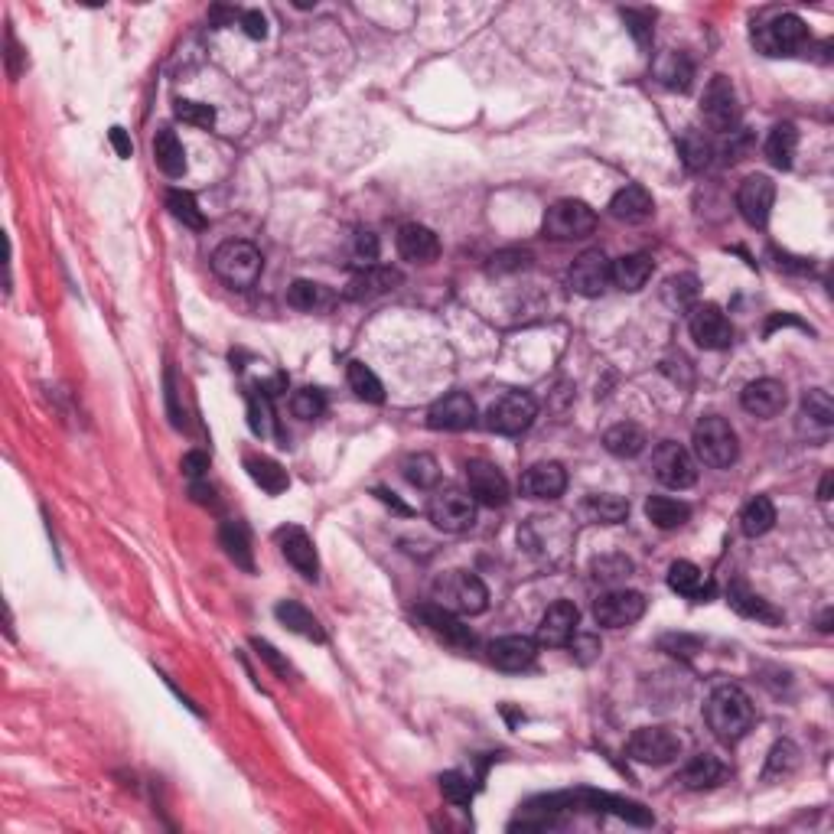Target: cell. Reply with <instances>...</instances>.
<instances>
[{"mask_svg": "<svg viewBox=\"0 0 834 834\" xmlns=\"http://www.w3.org/2000/svg\"><path fill=\"white\" fill-rule=\"evenodd\" d=\"M704 720L714 730V737L720 743H737L750 734L756 711L750 694L737 685H720L711 691V698L704 704Z\"/></svg>", "mask_w": 834, "mask_h": 834, "instance_id": "6da1fadb", "label": "cell"}, {"mask_svg": "<svg viewBox=\"0 0 834 834\" xmlns=\"http://www.w3.org/2000/svg\"><path fill=\"white\" fill-rule=\"evenodd\" d=\"M694 453H698V460L704 466H714V470H727V466H734L740 457V444H737V431L730 427L724 417H701L698 424H694Z\"/></svg>", "mask_w": 834, "mask_h": 834, "instance_id": "7a4b0ae2", "label": "cell"}, {"mask_svg": "<svg viewBox=\"0 0 834 834\" xmlns=\"http://www.w3.org/2000/svg\"><path fill=\"white\" fill-rule=\"evenodd\" d=\"M434 603L453 613L476 616L489 606V590L473 571H447L434 580Z\"/></svg>", "mask_w": 834, "mask_h": 834, "instance_id": "3957f363", "label": "cell"}, {"mask_svg": "<svg viewBox=\"0 0 834 834\" xmlns=\"http://www.w3.org/2000/svg\"><path fill=\"white\" fill-rule=\"evenodd\" d=\"M261 268H264L261 251L251 242H238V238L235 242H222L216 248V255H212V271L235 290H245L255 284L261 277Z\"/></svg>", "mask_w": 834, "mask_h": 834, "instance_id": "277c9868", "label": "cell"}, {"mask_svg": "<svg viewBox=\"0 0 834 834\" xmlns=\"http://www.w3.org/2000/svg\"><path fill=\"white\" fill-rule=\"evenodd\" d=\"M535 414H538V401L528 395V391H505L502 398H496L489 404L486 424H489L492 434L515 437V434H525L528 427H532Z\"/></svg>", "mask_w": 834, "mask_h": 834, "instance_id": "5b68a950", "label": "cell"}, {"mask_svg": "<svg viewBox=\"0 0 834 834\" xmlns=\"http://www.w3.org/2000/svg\"><path fill=\"white\" fill-rule=\"evenodd\" d=\"M545 235L554 242H574L597 229V212L580 199H561L545 212Z\"/></svg>", "mask_w": 834, "mask_h": 834, "instance_id": "8992f818", "label": "cell"}, {"mask_svg": "<svg viewBox=\"0 0 834 834\" xmlns=\"http://www.w3.org/2000/svg\"><path fill=\"white\" fill-rule=\"evenodd\" d=\"M701 115L707 121V128L717 134H734L740 121V105H737V88L727 75H714L704 88L701 98Z\"/></svg>", "mask_w": 834, "mask_h": 834, "instance_id": "52a82bcc", "label": "cell"}, {"mask_svg": "<svg viewBox=\"0 0 834 834\" xmlns=\"http://www.w3.org/2000/svg\"><path fill=\"white\" fill-rule=\"evenodd\" d=\"M805 40H808V27L795 14H779L769 23H763V27H756L753 33V46L763 56H792L795 49L805 46Z\"/></svg>", "mask_w": 834, "mask_h": 834, "instance_id": "ba28073f", "label": "cell"}, {"mask_svg": "<svg viewBox=\"0 0 834 834\" xmlns=\"http://www.w3.org/2000/svg\"><path fill=\"white\" fill-rule=\"evenodd\" d=\"M427 518L447 535L470 532L476 522V499L466 496L460 489H444L431 499V505H427Z\"/></svg>", "mask_w": 834, "mask_h": 834, "instance_id": "9c48e42d", "label": "cell"}, {"mask_svg": "<svg viewBox=\"0 0 834 834\" xmlns=\"http://www.w3.org/2000/svg\"><path fill=\"white\" fill-rule=\"evenodd\" d=\"M629 760L646 766H665L681 756V737L668 727H639L626 743Z\"/></svg>", "mask_w": 834, "mask_h": 834, "instance_id": "30bf717a", "label": "cell"}, {"mask_svg": "<svg viewBox=\"0 0 834 834\" xmlns=\"http://www.w3.org/2000/svg\"><path fill=\"white\" fill-rule=\"evenodd\" d=\"M652 473L668 489H691L698 483V466H694L691 453L681 444H675V440H665V444L655 447Z\"/></svg>", "mask_w": 834, "mask_h": 834, "instance_id": "8fae6325", "label": "cell"}, {"mask_svg": "<svg viewBox=\"0 0 834 834\" xmlns=\"http://www.w3.org/2000/svg\"><path fill=\"white\" fill-rule=\"evenodd\" d=\"M646 613V597L639 590H610L593 603V619L603 629H626Z\"/></svg>", "mask_w": 834, "mask_h": 834, "instance_id": "7c38bea8", "label": "cell"}, {"mask_svg": "<svg viewBox=\"0 0 834 834\" xmlns=\"http://www.w3.org/2000/svg\"><path fill=\"white\" fill-rule=\"evenodd\" d=\"M688 330L691 339L698 343L701 349H727L734 343V326L724 317V310L717 307V303H698V307L688 310Z\"/></svg>", "mask_w": 834, "mask_h": 834, "instance_id": "4fadbf2b", "label": "cell"}, {"mask_svg": "<svg viewBox=\"0 0 834 834\" xmlns=\"http://www.w3.org/2000/svg\"><path fill=\"white\" fill-rule=\"evenodd\" d=\"M773 202H776V183L763 173L747 176L737 189V209H740V216L747 219V225H753V229H766L769 212H773Z\"/></svg>", "mask_w": 834, "mask_h": 834, "instance_id": "5bb4252c", "label": "cell"}, {"mask_svg": "<svg viewBox=\"0 0 834 834\" xmlns=\"http://www.w3.org/2000/svg\"><path fill=\"white\" fill-rule=\"evenodd\" d=\"M610 258L603 255L600 248H590L584 255H577V261L567 271V284H571L574 294L580 297H600L606 287H610Z\"/></svg>", "mask_w": 834, "mask_h": 834, "instance_id": "9a60e30c", "label": "cell"}, {"mask_svg": "<svg viewBox=\"0 0 834 834\" xmlns=\"http://www.w3.org/2000/svg\"><path fill=\"white\" fill-rule=\"evenodd\" d=\"M466 483H470L473 499L489 505V509H496V505L509 502V479H505V473L499 470L496 463L470 460V463H466Z\"/></svg>", "mask_w": 834, "mask_h": 834, "instance_id": "2e32d148", "label": "cell"}, {"mask_svg": "<svg viewBox=\"0 0 834 834\" xmlns=\"http://www.w3.org/2000/svg\"><path fill=\"white\" fill-rule=\"evenodd\" d=\"M476 424V404L466 391H450L447 398H440L427 411V427L434 431H466Z\"/></svg>", "mask_w": 834, "mask_h": 834, "instance_id": "e0dca14e", "label": "cell"}, {"mask_svg": "<svg viewBox=\"0 0 834 834\" xmlns=\"http://www.w3.org/2000/svg\"><path fill=\"white\" fill-rule=\"evenodd\" d=\"M577 626H580L577 606L571 600H558V603L548 606L545 616H541L538 642H541V646H548V649H561V646H567V642L574 639Z\"/></svg>", "mask_w": 834, "mask_h": 834, "instance_id": "ac0fdd59", "label": "cell"}, {"mask_svg": "<svg viewBox=\"0 0 834 834\" xmlns=\"http://www.w3.org/2000/svg\"><path fill=\"white\" fill-rule=\"evenodd\" d=\"M417 616L424 619V626L431 629L434 636H440L447 642V646H457V649H470L476 636L470 633V626H463L460 623V616L447 610V606H440V603H424V606H417Z\"/></svg>", "mask_w": 834, "mask_h": 834, "instance_id": "d6986e66", "label": "cell"}, {"mask_svg": "<svg viewBox=\"0 0 834 834\" xmlns=\"http://www.w3.org/2000/svg\"><path fill=\"white\" fill-rule=\"evenodd\" d=\"M786 401H789L786 385L776 382V378H756V382H750L740 395L743 411L753 414V417H763V421L776 417L782 408H786Z\"/></svg>", "mask_w": 834, "mask_h": 834, "instance_id": "ffe728a7", "label": "cell"}, {"mask_svg": "<svg viewBox=\"0 0 834 834\" xmlns=\"http://www.w3.org/2000/svg\"><path fill=\"white\" fill-rule=\"evenodd\" d=\"M277 545H281V554L297 567V571L307 577V580H317L320 574V558H317V548H313L310 535L303 532L297 525H287L277 532Z\"/></svg>", "mask_w": 834, "mask_h": 834, "instance_id": "44dd1931", "label": "cell"}, {"mask_svg": "<svg viewBox=\"0 0 834 834\" xmlns=\"http://www.w3.org/2000/svg\"><path fill=\"white\" fill-rule=\"evenodd\" d=\"M668 587H672L678 597L694 600V603H707L717 590L714 580L691 561H675L672 567H668Z\"/></svg>", "mask_w": 834, "mask_h": 834, "instance_id": "7402d4cb", "label": "cell"}, {"mask_svg": "<svg viewBox=\"0 0 834 834\" xmlns=\"http://www.w3.org/2000/svg\"><path fill=\"white\" fill-rule=\"evenodd\" d=\"M538 642L528 636H502L496 642H489V662L502 668V672H522L535 662Z\"/></svg>", "mask_w": 834, "mask_h": 834, "instance_id": "603a6c76", "label": "cell"}, {"mask_svg": "<svg viewBox=\"0 0 834 834\" xmlns=\"http://www.w3.org/2000/svg\"><path fill=\"white\" fill-rule=\"evenodd\" d=\"M727 603L734 606L743 619H753V623H766V626L782 623V613L776 610V606L769 600H763L756 590H750L743 580H734V584L727 587Z\"/></svg>", "mask_w": 834, "mask_h": 834, "instance_id": "cb8c5ba5", "label": "cell"}, {"mask_svg": "<svg viewBox=\"0 0 834 834\" xmlns=\"http://www.w3.org/2000/svg\"><path fill=\"white\" fill-rule=\"evenodd\" d=\"M655 212V202H652V193L646 186H639V183H629L623 186L619 193L610 199V216L619 219V222H626V225H639V222H646L649 216Z\"/></svg>", "mask_w": 834, "mask_h": 834, "instance_id": "d4e9b609", "label": "cell"}, {"mask_svg": "<svg viewBox=\"0 0 834 834\" xmlns=\"http://www.w3.org/2000/svg\"><path fill=\"white\" fill-rule=\"evenodd\" d=\"M398 284H401V274L395 268H378V264H372V268H362L356 277H352L343 290V297L346 300H375V297L388 294V290H395Z\"/></svg>", "mask_w": 834, "mask_h": 834, "instance_id": "484cf974", "label": "cell"}, {"mask_svg": "<svg viewBox=\"0 0 834 834\" xmlns=\"http://www.w3.org/2000/svg\"><path fill=\"white\" fill-rule=\"evenodd\" d=\"M567 489V473L561 463H535L532 470H525L522 476V492L528 499H558Z\"/></svg>", "mask_w": 834, "mask_h": 834, "instance_id": "4316f807", "label": "cell"}, {"mask_svg": "<svg viewBox=\"0 0 834 834\" xmlns=\"http://www.w3.org/2000/svg\"><path fill=\"white\" fill-rule=\"evenodd\" d=\"M398 251H401V258L404 261H417V264H427V261H434L440 255V242H437V235L427 229V225H417V222H408V225H401L398 229Z\"/></svg>", "mask_w": 834, "mask_h": 834, "instance_id": "83f0119b", "label": "cell"}, {"mask_svg": "<svg viewBox=\"0 0 834 834\" xmlns=\"http://www.w3.org/2000/svg\"><path fill=\"white\" fill-rule=\"evenodd\" d=\"M652 271H655V261L649 255H642V251H636V255H623V258H616L610 264V281L619 290H629V294H636V290H642V287L649 284Z\"/></svg>", "mask_w": 834, "mask_h": 834, "instance_id": "f1b7e54d", "label": "cell"}, {"mask_svg": "<svg viewBox=\"0 0 834 834\" xmlns=\"http://www.w3.org/2000/svg\"><path fill=\"white\" fill-rule=\"evenodd\" d=\"M646 431H642L639 424H633V421H623V424H613L610 431L603 434V447H606V453H613V457H619V460H633V457H639L642 450H646Z\"/></svg>", "mask_w": 834, "mask_h": 834, "instance_id": "f546056e", "label": "cell"}, {"mask_svg": "<svg viewBox=\"0 0 834 834\" xmlns=\"http://www.w3.org/2000/svg\"><path fill=\"white\" fill-rule=\"evenodd\" d=\"M720 776H724V766H720L717 756L698 753V756H691L685 766H681L678 782L685 789H691V792H701V789H711L714 782H720Z\"/></svg>", "mask_w": 834, "mask_h": 834, "instance_id": "4dcf8cb0", "label": "cell"}, {"mask_svg": "<svg viewBox=\"0 0 834 834\" xmlns=\"http://www.w3.org/2000/svg\"><path fill=\"white\" fill-rule=\"evenodd\" d=\"M274 616L281 619V623L290 629V633H297L303 639H310V642H323L326 633H323V626L317 623V616H313L307 606H300L297 600H284V603H277V610Z\"/></svg>", "mask_w": 834, "mask_h": 834, "instance_id": "1f68e13d", "label": "cell"}, {"mask_svg": "<svg viewBox=\"0 0 834 834\" xmlns=\"http://www.w3.org/2000/svg\"><path fill=\"white\" fill-rule=\"evenodd\" d=\"M154 160H157V167L170 176V180H180V176L186 173V150L180 144V137H176V131H170V128L157 131Z\"/></svg>", "mask_w": 834, "mask_h": 834, "instance_id": "d6a6232c", "label": "cell"}, {"mask_svg": "<svg viewBox=\"0 0 834 834\" xmlns=\"http://www.w3.org/2000/svg\"><path fill=\"white\" fill-rule=\"evenodd\" d=\"M219 538H222V548L225 554L242 567V571H255V558H251V538H248V528L245 522H235V518H229V522H222L219 528Z\"/></svg>", "mask_w": 834, "mask_h": 834, "instance_id": "836d02e7", "label": "cell"}, {"mask_svg": "<svg viewBox=\"0 0 834 834\" xmlns=\"http://www.w3.org/2000/svg\"><path fill=\"white\" fill-rule=\"evenodd\" d=\"M646 518L662 532H672V528H681L691 518V505L668 496H652L646 502Z\"/></svg>", "mask_w": 834, "mask_h": 834, "instance_id": "e575fe53", "label": "cell"}, {"mask_svg": "<svg viewBox=\"0 0 834 834\" xmlns=\"http://www.w3.org/2000/svg\"><path fill=\"white\" fill-rule=\"evenodd\" d=\"M773 525H776V505H773V499H769V496H756V499H750L747 505H743L740 528H743V535H747V538H760Z\"/></svg>", "mask_w": 834, "mask_h": 834, "instance_id": "d590c367", "label": "cell"}, {"mask_svg": "<svg viewBox=\"0 0 834 834\" xmlns=\"http://www.w3.org/2000/svg\"><path fill=\"white\" fill-rule=\"evenodd\" d=\"M795 147H799V131H795L792 124H776V128L769 131V137H766V157H769V163H773L776 170H789L792 167Z\"/></svg>", "mask_w": 834, "mask_h": 834, "instance_id": "8d00e7d4", "label": "cell"}, {"mask_svg": "<svg viewBox=\"0 0 834 834\" xmlns=\"http://www.w3.org/2000/svg\"><path fill=\"white\" fill-rule=\"evenodd\" d=\"M245 470H248V476L255 479V483H258L264 492H271V496H281V492L290 486L284 466L274 463V460H268V457H248V460H245Z\"/></svg>", "mask_w": 834, "mask_h": 834, "instance_id": "74e56055", "label": "cell"}, {"mask_svg": "<svg viewBox=\"0 0 834 834\" xmlns=\"http://www.w3.org/2000/svg\"><path fill=\"white\" fill-rule=\"evenodd\" d=\"M584 512L600 525H616L629 515V502L623 496H613V492H600V496H587Z\"/></svg>", "mask_w": 834, "mask_h": 834, "instance_id": "f35d334b", "label": "cell"}, {"mask_svg": "<svg viewBox=\"0 0 834 834\" xmlns=\"http://www.w3.org/2000/svg\"><path fill=\"white\" fill-rule=\"evenodd\" d=\"M167 209H170V216L176 222L186 225V229H196V232L206 229V216H202L196 196L186 193V189H170V193H167Z\"/></svg>", "mask_w": 834, "mask_h": 834, "instance_id": "ab89813d", "label": "cell"}, {"mask_svg": "<svg viewBox=\"0 0 834 834\" xmlns=\"http://www.w3.org/2000/svg\"><path fill=\"white\" fill-rule=\"evenodd\" d=\"M401 473L417 489H434L440 479V463L431 457V453H411V457H404Z\"/></svg>", "mask_w": 834, "mask_h": 834, "instance_id": "60d3db41", "label": "cell"}, {"mask_svg": "<svg viewBox=\"0 0 834 834\" xmlns=\"http://www.w3.org/2000/svg\"><path fill=\"white\" fill-rule=\"evenodd\" d=\"M248 427L255 437H271L277 434V417L271 408V395L264 391H248Z\"/></svg>", "mask_w": 834, "mask_h": 834, "instance_id": "b9f144b4", "label": "cell"}, {"mask_svg": "<svg viewBox=\"0 0 834 834\" xmlns=\"http://www.w3.org/2000/svg\"><path fill=\"white\" fill-rule=\"evenodd\" d=\"M662 297H665L668 307H675V310H691V307H698V277H694V274H675V277H668Z\"/></svg>", "mask_w": 834, "mask_h": 834, "instance_id": "7bdbcfd3", "label": "cell"}, {"mask_svg": "<svg viewBox=\"0 0 834 834\" xmlns=\"http://www.w3.org/2000/svg\"><path fill=\"white\" fill-rule=\"evenodd\" d=\"M346 378H349V388L356 391L362 401H372V404H382L385 401V388H382V382H378V375L369 369V365L349 362Z\"/></svg>", "mask_w": 834, "mask_h": 834, "instance_id": "ee69618b", "label": "cell"}, {"mask_svg": "<svg viewBox=\"0 0 834 834\" xmlns=\"http://www.w3.org/2000/svg\"><path fill=\"white\" fill-rule=\"evenodd\" d=\"M662 82L668 88H678V92H688V85L694 79V66H691V59L685 53H672L665 59V66H662Z\"/></svg>", "mask_w": 834, "mask_h": 834, "instance_id": "f6af8a7d", "label": "cell"}, {"mask_svg": "<svg viewBox=\"0 0 834 834\" xmlns=\"http://www.w3.org/2000/svg\"><path fill=\"white\" fill-rule=\"evenodd\" d=\"M802 414L808 417V421H815L821 427H831L834 424V401L828 391H821V388H812L808 395L802 398Z\"/></svg>", "mask_w": 834, "mask_h": 834, "instance_id": "bcb514c9", "label": "cell"}, {"mask_svg": "<svg viewBox=\"0 0 834 834\" xmlns=\"http://www.w3.org/2000/svg\"><path fill=\"white\" fill-rule=\"evenodd\" d=\"M290 411H294L297 417H303V421H317V417H323V411H326L323 391L320 388H300V391H294V398H290Z\"/></svg>", "mask_w": 834, "mask_h": 834, "instance_id": "7dc6e473", "label": "cell"}, {"mask_svg": "<svg viewBox=\"0 0 834 834\" xmlns=\"http://www.w3.org/2000/svg\"><path fill=\"white\" fill-rule=\"evenodd\" d=\"M795 766H799V750H795V743L782 740V743H776L773 750H769L766 779H773V776H789Z\"/></svg>", "mask_w": 834, "mask_h": 834, "instance_id": "c3c4849f", "label": "cell"}, {"mask_svg": "<svg viewBox=\"0 0 834 834\" xmlns=\"http://www.w3.org/2000/svg\"><path fill=\"white\" fill-rule=\"evenodd\" d=\"M173 115L180 118L183 124H193V128H212L216 124V108L212 105H202V101H176L173 105Z\"/></svg>", "mask_w": 834, "mask_h": 834, "instance_id": "681fc988", "label": "cell"}, {"mask_svg": "<svg viewBox=\"0 0 834 834\" xmlns=\"http://www.w3.org/2000/svg\"><path fill=\"white\" fill-rule=\"evenodd\" d=\"M287 303L294 310H317L320 303H326V294H323V287L313 281H294L287 290Z\"/></svg>", "mask_w": 834, "mask_h": 834, "instance_id": "f907efd6", "label": "cell"}, {"mask_svg": "<svg viewBox=\"0 0 834 834\" xmlns=\"http://www.w3.org/2000/svg\"><path fill=\"white\" fill-rule=\"evenodd\" d=\"M633 574V561L623 558V554H606V558L593 561V577L603 580V584H613V580H623Z\"/></svg>", "mask_w": 834, "mask_h": 834, "instance_id": "816d5d0a", "label": "cell"}, {"mask_svg": "<svg viewBox=\"0 0 834 834\" xmlns=\"http://www.w3.org/2000/svg\"><path fill=\"white\" fill-rule=\"evenodd\" d=\"M440 792H444V799L453 802V805H470L473 802L470 779H466L463 773H457V769H450V773L440 776Z\"/></svg>", "mask_w": 834, "mask_h": 834, "instance_id": "f5cc1de1", "label": "cell"}, {"mask_svg": "<svg viewBox=\"0 0 834 834\" xmlns=\"http://www.w3.org/2000/svg\"><path fill=\"white\" fill-rule=\"evenodd\" d=\"M528 261H532V255L522 248H505L499 251V255H492L489 258V274H512V271H525L528 268Z\"/></svg>", "mask_w": 834, "mask_h": 834, "instance_id": "db71d44e", "label": "cell"}, {"mask_svg": "<svg viewBox=\"0 0 834 834\" xmlns=\"http://www.w3.org/2000/svg\"><path fill=\"white\" fill-rule=\"evenodd\" d=\"M623 20H626L629 33H633V40L646 49L652 43V23H655L652 10H623Z\"/></svg>", "mask_w": 834, "mask_h": 834, "instance_id": "11a10c76", "label": "cell"}, {"mask_svg": "<svg viewBox=\"0 0 834 834\" xmlns=\"http://www.w3.org/2000/svg\"><path fill=\"white\" fill-rule=\"evenodd\" d=\"M681 154H685V163L691 170H698V167H707V160H711V144L704 141V137L698 134H688L685 141H681Z\"/></svg>", "mask_w": 834, "mask_h": 834, "instance_id": "9f6ffc18", "label": "cell"}, {"mask_svg": "<svg viewBox=\"0 0 834 834\" xmlns=\"http://www.w3.org/2000/svg\"><path fill=\"white\" fill-rule=\"evenodd\" d=\"M251 646H255V652H258L261 659L268 662V665L274 668V672L281 675V678H290V675H294V668H290V662H287V659H281V655H277V649L271 646V642H264V639H251Z\"/></svg>", "mask_w": 834, "mask_h": 834, "instance_id": "6f0895ef", "label": "cell"}, {"mask_svg": "<svg viewBox=\"0 0 834 834\" xmlns=\"http://www.w3.org/2000/svg\"><path fill=\"white\" fill-rule=\"evenodd\" d=\"M567 646H571L574 659H577L580 665H590V662L600 655V639H597V636H580V633H574V639L567 642Z\"/></svg>", "mask_w": 834, "mask_h": 834, "instance_id": "680465c9", "label": "cell"}, {"mask_svg": "<svg viewBox=\"0 0 834 834\" xmlns=\"http://www.w3.org/2000/svg\"><path fill=\"white\" fill-rule=\"evenodd\" d=\"M356 261L362 264V268H372V264L378 261V238L372 232H359L356 235Z\"/></svg>", "mask_w": 834, "mask_h": 834, "instance_id": "91938a15", "label": "cell"}, {"mask_svg": "<svg viewBox=\"0 0 834 834\" xmlns=\"http://www.w3.org/2000/svg\"><path fill=\"white\" fill-rule=\"evenodd\" d=\"M180 466H183V473L189 479H202V476H206V470H209V457L202 450H189Z\"/></svg>", "mask_w": 834, "mask_h": 834, "instance_id": "94428289", "label": "cell"}, {"mask_svg": "<svg viewBox=\"0 0 834 834\" xmlns=\"http://www.w3.org/2000/svg\"><path fill=\"white\" fill-rule=\"evenodd\" d=\"M242 27L251 40H264V36H268V20H264V14H258V10H245Z\"/></svg>", "mask_w": 834, "mask_h": 834, "instance_id": "6125c7cd", "label": "cell"}, {"mask_svg": "<svg viewBox=\"0 0 834 834\" xmlns=\"http://www.w3.org/2000/svg\"><path fill=\"white\" fill-rule=\"evenodd\" d=\"M111 144H115L118 157H124V160L134 154V144H131V137L124 134V128H111Z\"/></svg>", "mask_w": 834, "mask_h": 834, "instance_id": "be15d7a7", "label": "cell"}, {"mask_svg": "<svg viewBox=\"0 0 834 834\" xmlns=\"http://www.w3.org/2000/svg\"><path fill=\"white\" fill-rule=\"evenodd\" d=\"M167 401H170L173 424L180 427V424H183V414H180V408H176V385H173V372H167Z\"/></svg>", "mask_w": 834, "mask_h": 834, "instance_id": "e7e4bbea", "label": "cell"}, {"mask_svg": "<svg viewBox=\"0 0 834 834\" xmlns=\"http://www.w3.org/2000/svg\"><path fill=\"white\" fill-rule=\"evenodd\" d=\"M212 496H216V492L206 489V486H202L199 479H196V483H193V499H196V502H202V505H212V502H216Z\"/></svg>", "mask_w": 834, "mask_h": 834, "instance_id": "03108f58", "label": "cell"}, {"mask_svg": "<svg viewBox=\"0 0 834 834\" xmlns=\"http://www.w3.org/2000/svg\"><path fill=\"white\" fill-rule=\"evenodd\" d=\"M818 496H821V499H831V473H825V479H821Z\"/></svg>", "mask_w": 834, "mask_h": 834, "instance_id": "003e7915", "label": "cell"}]
</instances>
